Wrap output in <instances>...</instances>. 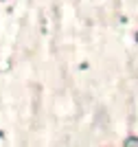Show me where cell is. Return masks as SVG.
<instances>
[{
    "label": "cell",
    "instance_id": "1",
    "mask_svg": "<svg viewBox=\"0 0 138 147\" xmlns=\"http://www.w3.org/2000/svg\"><path fill=\"white\" fill-rule=\"evenodd\" d=\"M125 145H127V147H132V145H134V147H138V138H136V136H129V138L125 141Z\"/></svg>",
    "mask_w": 138,
    "mask_h": 147
}]
</instances>
